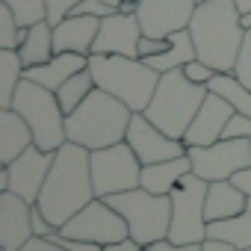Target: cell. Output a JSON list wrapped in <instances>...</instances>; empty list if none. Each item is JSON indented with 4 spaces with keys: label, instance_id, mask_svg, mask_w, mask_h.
<instances>
[{
    "label": "cell",
    "instance_id": "cell-34",
    "mask_svg": "<svg viewBox=\"0 0 251 251\" xmlns=\"http://www.w3.org/2000/svg\"><path fill=\"white\" fill-rule=\"evenodd\" d=\"M74 15H95V18H106V15H112V12H118L115 6H109L106 0H80V3L71 9ZM68 12V15H71Z\"/></svg>",
    "mask_w": 251,
    "mask_h": 251
},
{
    "label": "cell",
    "instance_id": "cell-12",
    "mask_svg": "<svg viewBox=\"0 0 251 251\" xmlns=\"http://www.w3.org/2000/svg\"><path fill=\"white\" fill-rule=\"evenodd\" d=\"M56 151H42L39 145H30L18 160H12L9 166H0V192H15L24 201L36 204L39 192L48 180V172L53 166Z\"/></svg>",
    "mask_w": 251,
    "mask_h": 251
},
{
    "label": "cell",
    "instance_id": "cell-10",
    "mask_svg": "<svg viewBox=\"0 0 251 251\" xmlns=\"http://www.w3.org/2000/svg\"><path fill=\"white\" fill-rule=\"evenodd\" d=\"M62 236H71V239H86V242H98V245H112V242H121L124 236H130V227L124 222V216L109 207L103 198H92L80 213H74L62 227H59Z\"/></svg>",
    "mask_w": 251,
    "mask_h": 251
},
{
    "label": "cell",
    "instance_id": "cell-11",
    "mask_svg": "<svg viewBox=\"0 0 251 251\" xmlns=\"http://www.w3.org/2000/svg\"><path fill=\"white\" fill-rule=\"evenodd\" d=\"M189 160H192V172L207 183L230 180L236 172L251 166V142L245 136H230V139L225 136L213 145L189 148Z\"/></svg>",
    "mask_w": 251,
    "mask_h": 251
},
{
    "label": "cell",
    "instance_id": "cell-31",
    "mask_svg": "<svg viewBox=\"0 0 251 251\" xmlns=\"http://www.w3.org/2000/svg\"><path fill=\"white\" fill-rule=\"evenodd\" d=\"M233 74L251 89V27L245 30V39H242V48H239V59H236Z\"/></svg>",
    "mask_w": 251,
    "mask_h": 251
},
{
    "label": "cell",
    "instance_id": "cell-1",
    "mask_svg": "<svg viewBox=\"0 0 251 251\" xmlns=\"http://www.w3.org/2000/svg\"><path fill=\"white\" fill-rule=\"evenodd\" d=\"M92 151L74 142H65L56 157L53 166L48 172V180L39 192V210L50 219V225L62 227L74 213H80L95 195V183H92V163H89Z\"/></svg>",
    "mask_w": 251,
    "mask_h": 251
},
{
    "label": "cell",
    "instance_id": "cell-27",
    "mask_svg": "<svg viewBox=\"0 0 251 251\" xmlns=\"http://www.w3.org/2000/svg\"><path fill=\"white\" fill-rule=\"evenodd\" d=\"M24 62L18 56V50H9V48H0V109L12 106V98L24 80Z\"/></svg>",
    "mask_w": 251,
    "mask_h": 251
},
{
    "label": "cell",
    "instance_id": "cell-47",
    "mask_svg": "<svg viewBox=\"0 0 251 251\" xmlns=\"http://www.w3.org/2000/svg\"><path fill=\"white\" fill-rule=\"evenodd\" d=\"M242 251H251V248H242Z\"/></svg>",
    "mask_w": 251,
    "mask_h": 251
},
{
    "label": "cell",
    "instance_id": "cell-46",
    "mask_svg": "<svg viewBox=\"0 0 251 251\" xmlns=\"http://www.w3.org/2000/svg\"><path fill=\"white\" fill-rule=\"evenodd\" d=\"M106 3H109V6H115V9H118V3H121V0H106Z\"/></svg>",
    "mask_w": 251,
    "mask_h": 251
},
{
    "label": "cell",
    "instance_id": "cell-26",
    "mask_svg": "<svg viewBox=\"0 0 251 251\" xmlns=\"http://www.w3.org/2000/svg\"><path fill=\"white\" fill-rule=\"evenodd\" d=\"M207 89L216 92V95H222L239 115H251V89H248L233 71H219V74L210 80Z\"/></svg>",
    "mask_w": 251,
    "mask_h": 251
},
{
    "label": "cell",
    "instance_id": "cell-9",
    "mask_svg": "<svg viewBox=\"0 0 251 251\" xmlns=\"http://www.w3.org/2000/svg\"><path fill=\"white\" fill-rule=\"evenodd\" d=\"M89 163H92V183H95L98 198L130 192L142 186V160L136 157V151L127 142L92 151Z\"/></svg>",
    "mask_w": 251,
    "mask_h": 251
},
{
    "label": "cell",
    "instance_id": "cell-14",
    "mask_svg": "<svg viewBox=\"0 0 251 251\" xmlns=\"http://www.w3.org/2000/svg\"><path fill=\"white\" fill-rule=\"evenodd\" d=\"M198 9V0H142L136 12L145 36H172L189 30V21Z\"/></svg>",
    "mask_w": 251,
    "mask_h": 251
},
{
    "label": "cell",
    "instance_id": "cell-33",
    "mask_svg": "<svg viewBox=\"0 0 251 251\" xmlns=\"http://www.w3.org/2000/svg\"><path fill=\"white\" fill-rule=\"evenodd\" d=\"M183 74L192 80V83H198V86H210V80L219 74L213 65H207V62H201V59H192L189 65H183Z\"/></svg>",
    "mask_w": 251,
    "mask_h": 251
},
{
    "label": "cell",
    "instance_id": "cell-5",
    "mask_svg": "<svg viewBox=\"0 0 251 251\" xmlns=\"http://www.w3.org/2000/svg\"><path fill=\"white\" fill-rule=\"evenodd\" d=\"M207 86H198L192 83L183 68H175V71H166L157 83V92L145 109V115L157 124V127L175 139H183V133L189 130L192 118L198 115L204 98H207Z\"/></svg>",
    "mask_w": 251,
    "mask_h": 251
},
{
    "label": "cell",
    "instance_id": "cell-4",
    "mask_svg": "<svg viewBox=\"0 0 251 251\" xmlns=\"http://www.w3.org/2000/svg\"><path fill=\"white\" fill-rule=\"evenodd\" d=\"M89 71L98 89L115 95L133 112L148 109L157 83L163 77L142 56H121V53H89Z\"/></svg>",
    "mask_w": 251,
    "mask_h": 251
},
{
    "label": "cell",
    "instance_id": "cell-24",
    "mask_svg": "<svg viewBox=\"0 0 251 251\" xmlns=\"http://www.w3.org/2000/svg\"><path fill=\"white\" fill-rule=\"evenodd\" d=\"M192 59H198V50H195L192 33H189V30H177V33H172V48H169L166 53L148 56L145 62H148L154 71L166 74V71H175V68H183V65H189Z\"/></svg>",
    "mask_w": 251,
    "mask_h": 251
},
{
    "label": "cell",
    "instance_id": "cell-20",
    "mask_svg": "<svg viewBox=\"0 0 251 251\" xmlns=\"http://www.w3.org/2000/svg\"><path fill=\"white\" fill-rule=\"evenodd\" d=\"M83 68H89V56L86 53H53L45 65L27 68L24 77L39 83V86H45V89H50V92H56L68 77H74Z\"/></svg>",
    "mask_w": 251,
    "mask_h": 251
},
{
    "label": "cell",
    "instance_id": "cell-43",
    "mask_svg": "<svg viewBox=\"0 0 251 251\" xmlns=\"http://www.w3.org/2000/svg\"><path fill=\"white\" fill-rule=\"evenodd\" d=\"M139 6H142V0H121V3H118V12H124V15H136Z\"/></svg>",
    "mask_w": 251,
    "mask_h": 251
},
{
    "label": "cell",
    "instance_id": "cell-8",
    "mask_svg": "<svg viewBox=\"0 0 251 251\" xmlns=\"http://www.w3.org/2000/svg\"><path fill=\"white\" fill-rule=\"evenodd\" d=\"M207 180L198 177L195 172H189L175 189H172V227H169V239L172 242H204L207 239Z\"/></svg>",
    "mask_w": 251,
    "mask_h": 251
},
{
    "label": "cell",
    "instance_id": "cell-17",
    "mask_svg": "<svg viewBox=\"0 0 251 251\" xmlns=\"http://www.w3.org/2000/svg\"><path fill=\"white\" fill-rule=\"evenodd\" d=\"M139 39H142V24L136 15L112 12L100 18V30L95 39L92 53H121V56H139Z\"/></svg>",
    "mask_w": 251,
    "mask_h": 251
},
{
    "label": "cell",
    "instance_id": "cell-44",
    "mask_svg": "<svg viewBox=\"0 0 251 251\" xmlns=\"http://www.w3.org/2000/svg\"><path fill=\"white\" fill-rule=\"evenodd\" d=\"M236 6H239L242 15H248V12H251V0H236Z\"/></svg>",
    "mask_w": 251,
    "mask_h": 251
},
{
    "label": "cell",
    "instance_id": "cell-3",
    "mask_svg": "<svg viewBox=\"0 0 251 251\" xmlns=\"http://www.w3.org/2000/svg\"><path fill=\"white\" fill-rule=\"evenodd\" d=\"M130 118H133V109L127 103L95 86V92L65 118V133H68V142L98 151L127 139Z\"/></svg>",
    "mask_w": 251,
    "mask_h": 251
},
{
    "label": "cell",
    "instance_id": "cell-6",
    "mask_svg": "<svg viewBox=\"0 0 251 251\" xmlns=\"http://www.w3.org/2000/svg\"><path fill=\"white\" fill-rule=\"evenodd\" d=\"M12 109L24 115V121L30 124L33 139L42 151H59L68 142L65 133V109L59 106L56 92L33 83V80H21L15 98H12Z\"/></svg>",
    "mask_w": 251,
    "mask_h": 251
},
{
    "label": "cell",
    "instance_id": "cell-13",
    "mask_svg": "<svg viewBox=\"0 0 251 251\" xmlns=\"http://www.w3.org/2000/svg\"><path fill=\"white\" fill-rule=\"evenodd\" d=\"M124 142L136 151V157L142 160V166L163 163V160H175V157H183L189 151L183 139H175V136L163 133L145 112H133L130 127H127V139H124Z\"/></svg>",
    "mask_w": 251,
    "mask_h": 251
},
{
    "label": "cell",
    "instance_id": "cell-35",
    "mask_svg": "<svg viewBox=\"0 0 251 251\" xmlns=\"http://www.w3.org/2000/svg\"><path fill=\"white\" fill-rule=\"evenodd\" d=\"M50 239H56L65 251H103V245H98V242H86V239H71V236H62L59 230L50 236Z\"/></svg>",
    "mask_w": 251,
    "mask_h": 251
},
{
    "label": "cell",
    "instance_id": "cell-30",
    "mask_svg": "<svg viewBox=\"0 0 251 251\" xmlns=\"http://www.w3.org/2000/svg\"><path fill=\"white\" fill-rule=\"evenodd\" d=\"M0 3H6L15 12L21 27H33L39 21H48V0H0Z\"/></svg>",
    "mask_w": 251,
    "mask_h": 251
},
{
    "label": "cell",
    "instance_id": "cell-15",
    "mask_svg": "<svg viewBox=\"0 0 251 251\" xmlns=\"http://www.w3.org/2000/svg\"><path fill=\"white\" fill-rule=\"evenodd\" d=\"M233 112H236V109H233L222 95L207 92V98H204L198 115L192 118L189 130L183 133L186 148H201V145H213V142H219V139L225 136V127H227V121L233 118Z\"/></svg>",
    "mask_w": 251,
    "mask_h": 251
},
{
    "label": "cell",
    "instance_id": "cell-18",
    "mask_svg": "<svg viewBox=\"0 0 251 251\" xmlns=\"http://www.w3.org/2000/svg\"><path fill=\"white\" fill-rule=\"evenodd\" d=\"M100 30V18L95 15H65L53 24V50L56 53H92L95 39Z\"/></svg>",
    "mask_w": 251,
    "mask_h": 251
},
{
    "label": "cell",
    "instance_id": "cell-16",
    "mask_svg": "<svg viewBox=\"0 0 251 251\" xmlns=\"http://www.w3.org/2000/svg\"><path fill=\"white\" fill-rule=\"evenodd\" d=\"M33 236V204L9 189L0 192V248L18 251Z\"/></svg>",
    "mask_w": 251,
    "mask_h": 251
},
{
    "label": "cell",
    "instance_id": "cell-38",
    "mask_svg": "<svg viewBox=\"0 0 251 251\" xmlns=\"http://www.w3.org/2000/svg\"><path fill=\"white\" fill-rule=\"evenodd\" d=\"M201 245H204V242H189V245H183V242H172V239L166 236V239L151 242L148 251H201Z\"/></svg>",
    "mask_w": 251,
    "mask_h": 251
},
{
    "label": "cell",
    "instance_id": "cell-22",
    "mask_svg": "<svg viewBox=\"0 0 251 251\" xmlns=\"http://www.w3.org/2000/svg\"><path fill=\"white\" fill-rule=\"evenodd\" d=\"M192 172V160L189 151L183 157L175 160H163V163H148L142 166V186L154 195H172V189Z\"/></svg>",
    "mask_w": 251,
    "mask_h": 251
},
{
    "label": "cell",
    "instance_id": "cell-40",
    "mask_svg": "<svg viewBox=\"0 0 251 251\" xmlns=\"http://www.w3.org/2000/svg\"><path fill=\"white\" fill-rule=\"evenodd\" d=\"M142 248H145V245H142V242H136L133 236H124L121 242H112V245H106L103 251H142Z\"/></svg>",
    "mask_w": 251,
    "mask_h": 251
},
{
    "label": "cell",
    "instance_id": "cell-28",
    "mask_svg": "<svg viewBox=\"0 0 251 251\" xmlns=\"http://www.w3.org/2000/svg\"><path fill=\"white\" fill-rule=\"evenodd\" d=\"M92 92H95V77H92L89 68H83V71H77L74 77H68V80L56 89V98H59V106L65 109V115H71Z\"/></svg>",
    "mask_w": 251,
    "mask_h": 251
},
{
    "label": "cell",
    "instance_id": "cell-36",
    "mask_svg": "<svg viewBox=\"0 0 251 251\" xmlns=\"http://www.w3.org/2000/svg\"><path fill=\"white\" fill-rule=\"evenodd\" d=\"M80 0H48V21L50 24H59Z\"/></svg>",
    "mask_w": 251,
    "mask_h": 251
},
{
    "label": "cell",
    "instance_id": "cell-42",
    "mask_svg": "<svg viewBox=\"0 0 251 251\" xmlns=\"http://www.w3.org/2000/svg\"><path fill=\"white\" fill-rule=\"evenodd\" d=\"M201 251H236L230 242H222V239H204Z\"/></svg>",
    "mask_w": 251,
    "mask_h": 251
},
{
    "label": "cell",
    "instance_id": "cell-23",
    "mask_svg": "<svg viewBox=\"0 0 251 251\" xmlns=\"http://www.w3.org/2000/svg\"><path fill=\"white\" fill-rule=\"evenodd\" d=\"M53 24L50 21H39L27 30V39L21 42L18 48V56L24 62V68H36V65H45L50 56H53Z\"/></svg>",
    "mask_w": 251,
    "mask_h": 251
},
{
    "label": "cell",
    "instance_id": "cell-25",
    "mask_svg": "<svg viewBox=\"0 0 251 251\" xmlns=\"http://www.w3.org/2000/svg\"><path fill=\"white\" fill-rule=\"evenodd\" d=\"M207 239H222V242H230L236 251L251 248V207H248V210H242L239 216L210 222V225H207Z\"/></svg>",
    "mask_w": 251,
    "mask_h": 251
},
{
    "label": "cell",
    "instance_id": "cell-32",
    "mask_svg": "<svg viewBox=\"0 0 251 251\" xmlns=\"http://www.w3.org/2000/svg\"><path fill=\"white\" fill-rule=\"evenodd\" d=\"M172 48V36H145L139 39V56L148 59V56H157V53H166Z\"/></svg>",
    "mask_w": 251,
    "mask_h": 251
},
{
    "label": "cell",
    "instance_id": "cell-37",
    "mask_svg": "<svg viewBox=\"0 0 251 251\" xmlns=\"http://www.w3.org/2000/svg\"><path fill=\"white\" fill-rule=\"evenodd\" d=\"M59 227L56 225H50V219L39 210V204H33V233L36 236H53Z\"/></svg>",
    "mask_w": 251,
    "mask_h": 251
},
{
    "label": "cell",
    "instance_id": "cell-41",
    "mask_svg": "<svg viewBox=\"0 0 251 251\" xmlns=\"http://www.w3.org/2000/svg\"><path fill=\"white\" fill-rule=\"evenodd\" d=\"M230 180H233V183H236V186L248 195V198H251V166H248V169H242V172H236Z\"/></svg>",
    "mask_w": 251,
    "mask_h": 251
},
{
    "label": "cell",
    "instance_id": "cell-29",
    "mask_svg": "<svg viewBox=\"0 0 251 251\" xmlns=\"http://www.w3.org/2000/svg\"><path fill=\"white\" fill-rule=\"evenodd\" d=\"M27 30L30 27H21V21L15 18V12L6 3H0V48L18 50L21 42L27 39Z\"/></svg>",
    "mask_w": 251,
    "mask_h": 251
},
{
    "label": "cell",
    "instance_id": "cell-48",
    "mask_svg": "<svg viewBox=\"0 0 251 251\" xmlns=\"http://www.w3.org/2000/svg\"><path fill=\"white\" fill-rule=\"evenodd\" d=\"M142 251H148V248H142Z\"/></svg>",
    "mask_w": 251,
    "mask_h": 251
},
{
    "label": "cell",
    "instance_id": "cell-19",
    "mask_svg": "<svg viewBox=\"0 0 251 251\" xmlns=\"http://www.w3.org/2000/svg\"><path fill=\"white\" fill-rule=\"evenodd\" d=\"M30 145H36V139L24 115L15 112L12 106L0 109V166H9L12 160H18Z\"/></svg>",
    "mask_w": 251,
    "mask_h": 251
},
{
    "label": "cell",
    "instance_id": "cell-7",
    "mask_svg": "<svg viewBox=\"0 0 251 251\" xmlns=\"http://www.w3.org/2000/svg\"><path fill=\"white\" fill-rule=\"evenodd\" d=\"M109 207H115L130 227V236L142 242L145 248L157 239L169 236L172 227V195H154L145 186H136L130 192H118L103 198Z\"/></svg>",
    "mask_w": 251,
    "mask_h": 251
},
{
    "label": "cell",
    "instance_id": "cell-45",
    "mask_svg": "<svg viewBox=\"0 0 251 251\" xmlns=\"http://www.w3.org/2000/svg\"><path fill=\"white\" fill-rule=\"evenodd\" d=\"M242 27H245V30L251 27V12H248V15H242Z\"/></svg>",
    "mask_w": 251,
    "mask_h": 251
},
{
    "label": "cell",
    "instance_id": "cell-21",
    "mask_svg": "<svg viewBox=\"0 0 251 251\" xmlns=\"http://www.w3.org/2000/svg\"><path fill=\"white\" fill-rule=\"evenodd\" d=\"M248 207H251V198L233 180H213L207 186V204H204L207 222H219V219L239 216Z\"/></svg>",
    "mask_w": 251,
    "mask_h": 251
},
{
    "label": "cell",
    "instance_id": "cell-2",
    "mask_svg": "<svg viewBox=\"0 0 251 251\" xmlns=\"http://www.w3.org/2000/svg\"><path fill=\"white\" fill-rule=\"evenodd\" d=\"M189 33L198 50V59L213 65L216 71H233L239 59V48L245 39L242 12L236 0H204L198 3Z\"/></svg>",
    "mask_w": 251,
    "mask_h": 251
},
{
    "label": "cell",
    "instance_id": "cell-39",
    "mask_svg": "<svg viewBox=\"0 0 251 251\" xmlns=\"http://www.w3.org/2000/svg\"><path fill=\"white\" fill-rule=\"evenodd\" d=\"M18 251H65L56 239H50V236H33L24 248H18Z\"/></svg>",
    "mask_w": 251,
    "mask_h": 251
}]
</instances>
